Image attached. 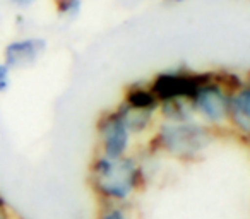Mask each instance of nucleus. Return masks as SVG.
Listing matches in <instances>:
<instances>
[{"instance_id":"nucleus-1","label":"nucleus","mask_w":250,"mask_h":219,"mask_svg":"<svg viewBox=\"0 0 250 219\" xmlns=\"http://www.w3.org/2000/svg\"><path fill=\"white\" fill-rule=\"evenodd\" d=\"M93 185L101 195L110 199H127L139 181V166L130 158L100 156L91 170Z\"/></svg>"},{"instance_id":"nucleus-2","label":"nucleus","mask_w":250,"mask_h":219,"mask_svg":"<svg viewBox=\"0 0 250 219\" xmlns=\"http://www.w3.org/2000/svg\"><path fill=\"white\" fill-rule=\"evenodd\" d=\"M212 134L202 123L167 122L160 127L156 144L178 158H194L211 144Z\"/></svg>"},{"instance_id":"nucleus-3","label":"nucleus","mask_w":250,"mask_h":219,"mask_svg":"<svg viewBox=\"0 0 250 219\" xmlns=\"http://www.w3.org/2000/svg\"><path fill=\"white\" fill-rule=\"evenodd\" d=\"M211 77L209 72H188V70H170L156 76L149 89L160 103L171 100H192L199 86Z\"/></svg>"},{"instance_id":"nucleus-4","label":"nucleus","mask_w":250,"mask_h":219,"mask_svg":"<svg viewBox=\"0 0 250 219\" xmlns=\"http://www.w3.org/2000/svg\"><path fill=\"white\" fill-rule=\"evenodd\" d=\"M190 104L194 113H197L206 123L219 125L228 119L229 91L218 82L216 74H211V77L195 91Z\"/></svg>"},{"instance_id":"nucleus-5","label":"nucleus","mask_w":250,"mask_h":219,"mask_svg":"<svg viewBox=\"0 0 250 219\" xmlns=\"http://www.w3.org/2000/svg\"><path fill=\"white\" fill-rule=\"evenodd\" d=\"M98 132H100L103 156L108 158H122L125 156L130 146V132L124 125L115 112H110L101 117L98 122Z\"/></svg>"},{"instance_id":"nucleus-6","label":"nucleus","mask_w":250,"mask_h":219,"mask_svg":"<svg viewBox=\"0 0 250 219\" xmlns=\"http://www.w3.org/2000/svg\"><path fill=\"white\" fill-rule=\"evenodd\" d=\"M46 41L42 38H21L9 43L4 50L5 65L9 69H26L42 57Z\"/></svg>"},{"instance_id":"nucleus-7","label":"nucleus","mask_w":250,"mask_h":219,"mask_svg":"<svg viewBox=\"0 0 250 219\" xmlns=\"http://www.w3.org/2000/svg\"><path fill=\"white\" fill-rule=\"evenodd\" d=\"M228 119L242 134L250 132V89L247 84L229 93Z\"/></svg>"},{"instance_id":"nucleus-8","label":"nucleus","mask_w":250,"mask_h":219,"mask_svg":"<svg viewBox=\"0 0 250 219\" xmlns=\"http://www.w3.org/2000/svg\"><path fill=\"white\" fill-rule=\"evenodd\" d=\"M115 113L118 115V119L124 122V125L127 127L130 134H141L151 125L153 122V112H146V110H137L129 104H125L124 101L120 103V106L115 110Z\"/></svg>"},{"instance_id":"nucleus-9","label":"nucleus","mask_w":250,"mask_h":219,"mask_svg":"<svg viewBox=\"0 0 250 219\" xmlns=\"http://www.w3.org/2000/svg\"><path fill=\"white\" fill-rule=\"evenodd\" d=\"M124 103L129 104L132 108H137V110H146V112H156L160 108V101L156 100V96L153 94V91L149 87L144 86H130L125 93Z\"/></svg>"},{"instance_id":"nucleus-10","label":"nucleus","mask_w":250,"mask_h":219,"mask_svg":"<svg viewBox=\"0 0 250 219\" xmlns=\"http://www.w3.org/2000/svg\"><path fill=\"white\" fill-rule=\"evenodd\" d=\"M161 113L168 122H190L194 117V110L188 100H171L160 103Z\"/></svg>"},{"instance_id":"nucleus-11","label":"nucleus","mask_w":250,"mask_h":219,"mask_svg":"<svg viewBox=\"0 0 250 219\" xmlns=\"http://www.w3.org/2000/svg\"><path fill=\"white\" fill-rule=\"evenodd\" d=\"M55 9L62 18H76L83 9V0H55Z\"/></svg>"},{"instance_id":"nucleus-12","label":"nucleus","mask_w":250,"mask_h":219,"mask_svg":"<svg viewBox=\"0 0 250 219\" xmlns=\"http://www.w3.org/2000/svg\"><path fill=\"white\" fill-rule=\"evenodd\" d=\"M11 84V69L5 63H0V93L5 91Z\"/></svg>"},{"instance_id":"nucleus-13","label":"nucleus","mask_w":250,"mask_h":219,"mask_svg":"<svg viewBox=\"0 0 250 219\" xmlns=\"http://www.w3.org/2000/svg\"><path fill=\"white\" fill-rule=\"evenodd\" d=\"M103 219H125L124 212L118 211V209H111V211H108L106 214L103 216Z\"/></svg>"},{"instance_id":"nucleus-14","label":"nucleus","mask_w":250,"mask_h":219,"mask_svg":"<svg viewBox=\"0 0 250 219\" xmlns=\"http://www.w3.org/2000/svg\"><path fill=\"white\" fill-rule=\"evenodd\" d=\"M36 0H12V4H16L18 7H29L35 4Z\"/></svg>"},{"instance_id":"nucleus-15","label":"nucleus","mask_w":250,"mask_h":219,"mask_svg":"<svg viewBox=\"0 0 250 219\" xmlns=\"http://www.w3.org/2000/svg\"><path fill=\"white\" fill-rule=\"evenodd\" d=\"M167 2H171V4H180V2H185V0H167Z\"/></svg>"}]
</instances>
